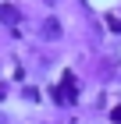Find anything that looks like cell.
Here are the masks:
<instances>
[{"mask_svg":"<svg viewBox=\"0 0 121 124\" xmlns=\"http://www.w3.org/2000/svg\"><path fill=\"white\" fill-rule=\"evenodd\" d=\"M4 96H7V89H4V85H0V99H4Z\"/></svg>","mask_w":121,"mask_h":124,"instance_id":"8992f818","label":"cell"},{"mask_svg":"<svg viewBox=\"0 0 121 124\" xmlns=\"http://www.w3.org/2000/svg\"><path fill=\"white\" fill-rule=\"evenodd\" d=\"M50 96H54V103H71V99H75V75H71V71H68V75H64V82H61V89H50Z\"/></svg>","mask_w":121,"mask_h":124,"instance_id":"6da1fadb","label":"cell"},{"mask_svg":"<svg viewBox=\"0 0 121 124\" xmlns=\"http://www.w3.org/2000/svg\"><path fill=\"white\" fill-rule=\"evenodd\" d=\"M111 121H114V124H121V106H114V110H111Z\"/></svg>","mask_w":121,"mask_h":124,"instance_id":"277c9868","label":"cell"},{"mask_svg":"<svg viewBox=\"0 0 121 124\" xmlns=\"http://www.w3.org/2000/svg\"><path fill=\"white\" fill-rule=\"evenodd\" d=\"M111 32H121V21L118 18H111Z\"/></svg>","mask_w":121,"mask_h":124,"instance_id":"5b68a950","label":"cell"},{"mask_svg":"<svg viewBox=\"0 0 121 124\" xmlns=\"http://www.w3.org/2000/svg\"><path fill=\"white\" fill-rule=\"evenodd\" d=\"M57 36H61V25H57L54 18H50V21H43V39H57Z\"/></svg>","mask_w":121,"mask_h":124,"instance_id":"3957f363","label":"cell"},{"mask_svg":"<svg viewBox=\"0 0 121 124\" xmlns=\"http://www.w3.org/2000/svg\"><path fill=\"white\" fill-rule=\"evenodd\" d=\"M0 124H7V121H4V117H0Z\"/></svg>","mask_w":121,"mask_h":124,"instance_id":"52a82bcc","label":"cell"},{"mask_svg":"<svg viewBox=\"0 0 121 124\" xmlns=\"http://www.w3.org/2000/svg\"><path fill=\"white\" fill-rule=\"evenodd\" d=\"M0 21H4V25H18L21 21L18 7H14V4H0Z\"/></svg>","mask_w":121,"mask_h":124,"instance_id":"7a4b0ae2","label":"cell"}]
</instances>
